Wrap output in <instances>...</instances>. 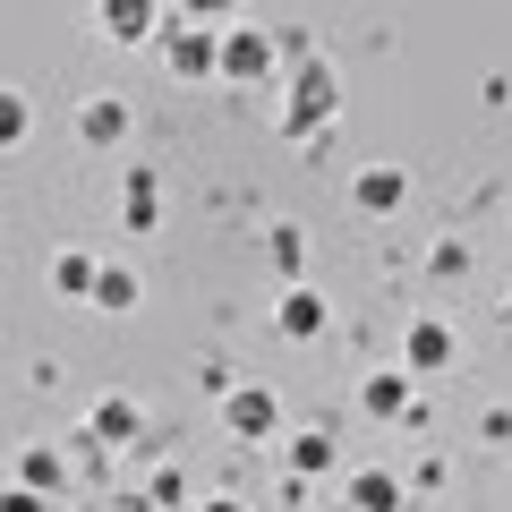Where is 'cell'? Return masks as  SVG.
<instances>
[{"label":"cell","instance_id":"obj_1","mask_svg":"<svg viewBox=\"0 0 512 512\" xmlns=\"http://www.w3.org/2000/svg\"><path fill=\"white\" fill-rule=\"evenodd\" d=\"M333 111H342V77H333L325 60H299V69H291V111H282V128H291V137H308V128H325Z\"/></svg>","mask_w":512,"mask_h":512},{"label":"cell","instance_id":"obj_2","mask_svg":"<svg viewBox=\"0 0 512 512\" xmlns=\"http://www.w3.org/2000/svg\"><path fill=\"white\" fill-rule=\"evenodd\" d=\"M222 77H274V35L248 18L222 26Z\"/></svg>","mask_w":512,"mask_h":512},{"label":"cell","instance_id":"obj_3","mask_svg":"<svg viewBox=\"0 0 512 512\" xmlns=\"http://www.w3.org/2000/svg\"><path fill=\"white\" fill-rule=\"evenodd\" d=\"M274 333H282V342H316V333H325V291H316V282H282Z\"/></svg>","mask_w":512,"mask_h":512},{"label":"cell","instance_id":"obj_4","mask_svg":"<svg viewBox=\"0 0 512 512\" xmlns=\"http://www.w3.org/2000/svg\"><path fill=\"white\" fill-rule=\"evenodd\" d=\"M359 410H367V419H419V384H410V367H376V376L359 384Z\"/></svg>","mask_w":512,"mask_h":512},{"label":"cell","instance_id":"obj_5","mask_svg":"<svg viewBox=\"0 0 512 512\" xmlns=\"http://www.w3.org/2000/svg\"><path fill=\"white\" fill-rule=\"evenodd\" d=\"M222 427H231V436H274L282 402L265 393V384H231V393H222Z\"/></svg>","mask_w":512,"mask_h":512},{"label":"cell","instance_id":"obj_6","mask_svg":"<svg viewBox=\"0 0 512 512\" xmlns=\"http://www.w3.org/2000/svg\"><path fill=\"white\" fill-rule=\"evenodd\" d=\"M453 325H444V316H419V325H410L402 333V367H410V376H436V367H453Z\"/></svg>","mask_w":512,"mask_h":512},{"label":"cell","instance_id":"obj_7","mask_svg":"<svg viewBox=\"0 0 512 512\" xmlns=\"http://www.w3.org/2000/svg\"><path fill=\"white\" fill-rule=\"evenodd\" d=\"M402 197H410V180L393 163H367L359 180H350V205H359V214H402Z\"/></svg>","mask_w":512,"mask_h":512},{"label":"cell","instance_id":"obj_8","mask_svg":"<svg viewBox=\"0 0 512 512\" xmlns=\"http://www.w3.org/2000/svg\"><path fill=\"white\" fill-rule=\"evenodd\" d=\"M120 222H128V231H154V222H163V188H154L146 163L120 171Z\"/></svg>","mask_w":512,"mask_h":512},{"label":"cell","instance_id":"obj_9","mask_svg":"<svg viewBox=\"0 0 512 512\" xmlns=\"http://www.w3.org/2000/svg\"><path fill=\"white\" fill-rule=\"evenodd\" d=\"M94 26H103L111 43H146V35H163V9H146V0H103Z\"/></svg>","mask_w":512,"mask_h":512},{"label":"cell","instance_id":"obj_10","mask_svg":"<svg viewBox=\"0 0 512 512\" xmlns=\"http://www.w3.org/2000/svg\"><path fill=\"white\" fill-rule=\"evenodd\" d=\"M77 137H86V146H120L128 137V103L120 94H86V103H77Z\"/></svg>","mask_w":512,"mask_h":512},{"label":"cell","instance_id":"obj_11","mask_svg":"<svg viewBox=\"0 0 512 512\" xmlns=\"http://www.w3.org/2000/svg\"><path fill=\"white\" fill-rule=\"evenodd\" d=\"M18 487H26V495H43V504H52V495L69 487V461H60L52 444H26V461H18Z\"/></svg>","mask_w":512,"mask_h":512},{"label":"cell","instance_id":"obj_12","mask_svg":"<svg viewBox=\"0 0 512 512\" xmlns=\"http://www.w3.org/2000/svg\"><path fill=\"white\" fill-rule=\"evenodd\" d=\"M86 436L94 444H128L137 436V402H128V393H103V402L86 410Z\"/></svg>","mask_w":512,"mask_h":512},{"label":"cell","instance_id":"obj_13","mask_svg":"<svg viewBox=\"0 0 512 512\" xmlns=\"http://www.w3.org/2000/svg\"><path fill=\"white\" fill-rule=\"evenodd\" d=\"M265 265H274L282 282H299L308 274V231H299V222H274V231H265Z\"/></svg>","mask_w":512,"mask_h":512},{"label":"cell","instance_id":"obj_14","mask_svg":"<svg viewBox=\"0 0 512 512\" xmlns=\"http://www.w3.org/2000/svg\"><path fill=\"white\" fill-rule=\"evenodd\" d=\"M350 512H402V478L393 470H350Z\"/></svg>","mask_w":512,"mask_h":512},{"label":"cell","instance_id":"obj_15","mask_svg":"<svg viewBox=\"0 0 512 512\" xmlns=\"http://www.w3.org/2000/svg\"><path fill=\"white\" fill-rule=\"evenodd\" d=\"M94 274H103V265H94L86 248H60V256H52V291H60V299H94Z\"/></svg>","mask_w":512,"mask_h":512},{"label":"cell","instance_id":"obj_16","mask_svg":"<svg viewBox=\"0 0 512 512\" xmlns=\"http://www.w3.org/2000/svg\"><path fill=\"white\" fill-rule=\"evenodd\" d=\"M333 470V436L325 427H299L291 436V478H325Z\"/></svg>","mask_w":512,"mask_h":512},{"label":"cell","instance_id":"obj_17","mask_svg":"<svg viewBox=\"0 0 512 512\" xmlns=\"http://www.w3.org/2000/svg\"><path fill=\"white\" fill-rule=\"evenodd\" d=\"M137 291H146V282L128 274V265H103V274H94V308H111V316L137 308Z\"/></svg>","mask_w":512,"mask_h":512},{"label":"cell","instance_id":"obj_18","mask_svg":"<svg viewBox=\"0 0 512 512\" xmlns=\"http://www.w3.org/2000/svg\"><path fill=\"white\" fill-rule=\"evenodd\" d=\"M26 128H35V103H26L18 86H0V154L26 146Z\"/></svg>","mask_w":512,"mask_h":512},{"label":"cell","instance_id":"obj_19","mask_svg":"<svg viewBox=\"0 0 512 512\" xmlns=\"http://www.w3.org/2000/svg\"><path fill=\"white\" fill-rule=\"evenodd\" d=\"M146 495H154V504H163V512H180V504H188V487H180V470H154V487H146Z\"/></svg>","mask_w":512,"mask_h":512},{"label":"cell","instance_id":"obj_20","mask_svg":"<svg viewBox=\"0 0 512 512\" xmlns=\"http://www.w3.org/2000/svg\"><path fill=\"white\" fill-rule=\"evenodd\" d=\"M427 265H436V274H470V248H461V239H436V256H427Z\"/></svg>","mask_w":512,"mask_h":512},{"label":"cell","instance_id":"obj_21","mask_svg":"<svg viewBox=\"0 0 512 512\" xmlns=\"http://www.w3.org/2000/svg\"><path fill=\"white\" fill-rule=\"evenodd\" d=\"M0 512H43V495H26V487H9V495H0Z\"/></svg>","mask_w":512,"mask_h":512},{"label":"cell","instance_id":"obj_22","mask_svg":"<svg viewBox=\"0 0 512 512\" xmlns=\"http://www.w3.org/2000/svg\"><path fill=\"white\" fill-rule=\"evenodd\" d=\"M197 512H239V504H231V495H205V504H197Z\"/></svg>","mask_w":512,"mask_h":512},{"label":"cell","instance_id":"obj_23","mask_svg":"<svg viewBox=\"0 0 512 512\" xmlns=\"http://www.w3.org/2000/svg\"><path fill=\"white\" fill-rule=\"evenodd\" d=\"M504 316H512V299H504Z\"/></svg>","mask_w":512,"mask_h":512}]
</instances>
